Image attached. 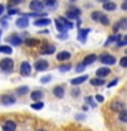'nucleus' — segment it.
<instances>
[{
    "instance_id": "nucleus-11",
    "label": "nucleus",
    "mask_w": 127,
    "mask_h": 131,
    "mask_svg": "<svg viewBox=\"0 0 127 131\" xmlns=\"http://www.w3.org/2000/svg\"><path fill=\"white\" fill-rule=\"evenodd\" d=\"M55 26H56V29H57V31H60V33H66V31L68 30L67 26H66V25L60 20V18H57V19L55 20Z\"/></svg>"
},
{
    "instance_id": "nucleus-3",
    "label": "nucleus",
    "mask_w": 127,
    "mask_h": 131,
    "mask_svg": "<svg viewBox=\"0 0 127 131\" xmlns=\"http://www.w3.org/2000/svg\"><path fill=\"white\" fill-rule=\"evenodd\" d=\"M30 10L33 12H41L44 10V3L40 2V0H33L30 3Z\"/></svg>"
},
{
    "instance_id": "nucleus-38",
    "label": "nucleus",
    "mask_w": 127,
    "mask_h": 131,
    "mask_svg": "<svg viewBox=\"0 0 127 131\" xmlns=\"http://www.w3.org/2000/svg\"><path fill=\"white\" fill-rule=\"evenodd\" d=\"M85 68H86V66L82 63V64H78V67H77L75 70H77V72H81V71H83Z\"/></svg>"
},
{
    "instance_id": "nucleus-21",
    "label": "nucleus",
    "mask_w": 127,
    "mask_h": 131,
    "mask_svg": "<svg viewBox=\"0 0 127 131\" xmlns=\"http://www.w3.org/2000/svg\"><path fill=\"white\" fill-rule=\"evenodd\" d=\"M2 102H3V104H6V105H11V104H14V102H15V98L11 97V96H3L2 97Z\"/></svg>"
},
{
    "instance_id": "nucleus-22",
    "label": "nucleus",
    "mask_w": 127,
    "mask_h": 131,
    "mask_svg": "<svg viewBox=\"0 0 127 131\" xmlns=\"http://www.w3.org/2000/svg\"><path fill=\"white\" fill-rule=\"evenodd\" d=\"M104 10L105 11H115L116 10V4L112 2H107V3H104Z\"/></svg>"
},
{
    "instance_id": "nucleus-19",
    "label": "nucleus",
    "mask_w": 127,
    "mask_h": 131,
    "mask_svg": "<svg viewBox=\"0 0 127 131\" xmlns=\"http://www.w3.org/2000/svg\"><path fill=\"white\" fill-rule=\"evenodd\" d=\"M119 29H123V30H127V19H120L115 26V30H119Z\"/></svg>"
},
{
    "instance_id": "nucleus-24",
    "label": "nucleus",
    "mask_w": 127,
    "mask_h": 131,
    "mask_svg": "<svg viewBox=\"0 0 127 131\" xmlns=\"http://www.w3.org/2000/svg\"><path fill=\"white\" fill-rule=\"evenodd\" d=\"M31 98L34 101H40L41 98H43V93H41L40 90H34V92H31Z\"/></svg>"
},
{
    "instance_id": "nucleus-5",
    "label": "nucleus",
    "mask_w": 127,
    "mask_h": 131,
    "mask_svg": "<svg viewBox=\"0 0 127 131\" xmlns=\"http://www.w3.org/2000/svg\"><path fill=\"white\" fill-rule=\"evenodd\" d=\"M30 71H31L30 64H29L27 61H23V63L20 64V75L27 77V75H30Z\"/></svg>"
},
{
    "instance_id": "nucleus-51",
    "label": "nucleus",
    "mask_w": 127,
    "mask_h": 131,
    "mask_svg": "<svg viewBox=\"0 0 127 131\" xmlns=\"http://www.w3.org/2000/svg\"><path fill=\"white\" fill-rule=\"evenodd\" d=\"M71 2H75V0H71Z\"/></svg>"
},
{
    "instance_id": "nucleus-47",
    "label": "nucleus",
    "mask_w": 127,
    "mask_h": 131,
    "mask_svg": "<svg viewBox=\"0 0 127 131\" xmlns=\"http://www.w3.org/2000/svg\"><path fill=\"white\" fill-rule=\"evenodd\" d=\"M75 117H77V119H83V116H82V115H77Z\"/></svg>"
},
{
    "instance_id": "nucleus-12",
    "label": "nucleus",
    "mask_w": 127,
    "mask_h": 131,
    "mask_svg": "<svg viewBox=\"0 0 127 131\" xmlns=\"http://www.w3.org/2000/svg\"><path fill=\"white\" fill-rule=\"evenodd\" d=\"M7 41H8L10 44L15 45V47H18V45L22 44V40H20V38H19V37L16 36V34H12V36H10V37L7 38Z\"/></svg>"
},
{
    "instance_id": "nucleus-25",
    "label": "nucleus",
    "mask_w": 127,
    "mask_h": 131,
    "mask_svg": "<svg viewBox=\"0 0 127 131\" xmlns=\"http://www.w3.org/2000/svg\"><path fill=\"white\" fill-rule=\"evenodd\" d=\"M90 83H92L93 86H102L105 83V81L102 79V78H94V79L90 81Z\"/></svg>"
},
{
    "instance_id": "nucleus-49",
    "label": "nucleus",
    "mask_w": 127,
    "mask_h": 131,
    "mask_svg": "<svg viewBox=\"0 0 127 131\" xmlns=\"http://www.w3.org/2000/svg\"><path fill=\"white\" fill-rule=\"evenodd\" d=\"M38 131H45V130H38Z\"/></svg>"
},
{
    "instance_id": "nucleus-33",
    "label": "nucleus",
    "mask_w": 127,
    "mask_h": 131,
    "mask_svg": "<svg viewBox=\"0 0 127 131\" xmlns=\"http://www.w3.org/2000/svg\"><path fill=\"white\" fill-rule=\"evenodd\" d=\"M98 22L102 23V25H108V23H109V19L107 18L105 15H101V16H100V19H98Z\"/></svg>"
},
{
    "instance_id": "nucleus-48",
    "label": "nucleus",
    "mask_w": 127,
    "mask_h": 131,
    "mask_svg": "<svg viewBox=\"0 0 127 131\" xmlns=\"http://www.w3.org/2000/svg\"><path fill=\"white\" fill-rule=\"evenodd\" d=\"M97 2H104V3H107L108 0H97Z\"/></svg>"
},
{
    "instance_id": "nucleus-7",
    "label": "nucleus",
    "mask_w": 127,
    "mask_h": 131,
    "mask_svg": "<svg viewBox=\"0 0 127 131\" xmlns=\"http://www.w3.org/2000/svg\"><path fill=\"white\" fill-rule=\"evenodd\" d=\"M34 67H36L37 71H44V70H47V68L49 67V64H48L47 60H43V59H41V60H37V61H36Z\"/></svg>"
},
{
    "instance_id": "nucleus-44",
    "label": "nucleus",
    "mask_w": 127,
    "mask_h": 131,
    "mask_svg": "<svg viewBox=\"0 0 127 131\" xmlns=\"http://www.w3.org/2000/svg\"><path fill=\"white\" fill-rule=\"evenodd\" d=\"M116 83H118V79H115V81H112V82H109V83H108V88H112V86H115Z\"/></svg>"
},
{
    "instance_id": "nucleus-40",
    "label": "nucleus",
    "mask_w": 127,
    "mask_h": 131,
    "mask_svg": "<svg viewBox=\"0 0 127 131\" xmlns=\"http://www.w3.org/2000/svg\"><path fill=\"white\" fill-rule=\"evenodd\" d=\"M44 3L47 4V6H55L56 0H44Z\"/></svg>"
},
{
    "instance_id": "nucleus-26",
    "label": "nucleus",
    "mask_w": 127,
    "mask_h": 131,
    "mask_svg": "<svg viewBox=\"0 0 127 131\" xmlns=\"http://www.w3.org/2000/svg\"><path fill=\"white\" fill-rule=\"evenodd\" d=\"M25 44H26L27 47H36V45L38 44V40L37 38H26L25 40Z\"/></svg>"
},
{
    "instance_id": "nucleus-46",
    "label": "nucleus",
    "mask_w": 127,
    "mask_h": 131,
    "mask_svg": "<svg viewBox=\"0 0 127 131\" xmlns=\"http://www.w3.org/2000/svg\"><path fill=\"white\" fill-rule=\"evenodd\" d=\"M3 11H4V6H3V4H0V15H2Z\"/></svg>"
},
{
    "instance_id": "nucleus-15",
    "label": "nucleus",
    "mask_w": 127,
    "mask_h": 131,
    "mask_svg": "<svg viewBox=\"0 0 127 131\" xmlns=\"http://www.w3.org/2000/svg\"><path fill=\"white\" fill-rule=\"evenodd\" d=\"M88 33H90V29H81V30H79V34H78V40H79L81 42H85Z\"/></svg>"
},
{
    "instance_id": "nucleus-1",
    "label": "nucleus",
    "mask_w": 127,
    "mask_h": 131,
    "mask_svg": "<svg viewBox=\"0 0 127 131\" xmlns=\"http://www.w3.org/2000/svg\"><path fill=\"white\" fill-rule=\"evenodd\" d=\"M0 68L3 70V71L6 72H10L12 68H14V60L10 59V57H6V59H3L0 61Z\"/></svg>"
},
{
    "instance_id": "nucleus-20",
    "label": "nucleus",
    "mask_w": 127,
    "mask_h": 131,
    "mask_svg": "<svg viewBox=\"0 0 127 131\" xmlns=\"http://www.w3.org/2000/svg\"><path fill=\"white\" fill-rule=\"evenodd\" d=\"M96 60H97V56H96V55H93V53H92V55H88V56L85 57V60H83V64H85V66H89V64L94 63Z\"/></svg>"
},
{
    "instance_id": "nucleus-35",
    "label": "nucleus",
    "mask_w": 127,
    "mask_h": 131,
    "mask_svg": "<svg viewBox=\"0 0 127 131\" xmlns=\"http://www.w3.org/2000/svg\"><path fill=\"white\" fill-rule=\"evenodd\" d=\"M101 15H102V14H101V11H94L93 14H92V18H93L94 20H98Z\"/></svg>"
},
{
    "instance_id": "nucleus-43",
    "label": "nucleus",
    "mask_w": 127,
    "mask_h": 131,
    "mask_svg": "<svg viewBox=\"0 0 127 131\" xmlns=\"http://www.w3.org/2000/svg\"><path fill=\"white\" fill-rule=\"evenodd\" d=\"M19 3H20V0H10V6H12V4L16 6V4H19Z\"/></svg>"
},
{
    "instance_id": "nucleus-14",
    "label": "nucleus",
    "mask_w": 127,
    "mask_h": 131,
    "mask_svg": "<svg viewBox=\"0 0 127 131\" xmlns=\"http://www.w3.org/2000/svg\"><path fill=\"white\" fill-rule=\"evenodd\" d=\"M51 23V20L48 18H38L34 20V26H48Z\"/></svg>"
},
{
    "instance_id": "nucleus-29",
    "label": "nucleus",
    "mask_w": 127,
    "mask_h": 131,
    "mask_svg": "<svg viewBox=\"0 0 127 131\" xmlns=\"http://www.w3.org/2000/svg\"><path fill=\"white\" fill-rule=\"evenodd\" d=\"M27 92H29V88H27V86H22V88L16 89V93L20 94V96H22V94H26Z\"/></svg>"
},
{
    "instance_id": "nucleus-36",
    "label": "nucleus",
    "mask_w": 127,
    "mask_h": 131,
    "mask_svg": "<svg viewBox=\"0 0 127 131\" xmlns=\"http://www.w3.org/2000/svg\"><path fill=\"white\" fill-rule=\"evenodd\" d=\"M51 79H52V75H47V77H43L41 78V83H48V82H51Z\"/></svg>"
},
{
    "instance_id": "nucleus-6",
    "label": "nucleus",
    "mask_w": 127,
    "mask_h": 131,
    "mask_svg": "<svg viewBox=\"0 0 127 131\" xmlns=\"http://www.w3.org/2000/svg\"><path fill=\"white\" fill-rule=\"evenodd\" d=\"M111 109L113 111V112H120V111L124 109V104L120 101H118V100H115L111 102Z\"/></svg>"
},
{
    "instance_id": "nucleus-31",
    "label": "nucleus",
    "mask_w": 127,
    "mask_h": 131,
    "mask_svg": "<svg viewBox=\"0 0 127 131\" xmlns=\"http://www.w3.org/2000/svg\"><path fill=\"white\" fill-rule=\"evenodd\" d=\"M116 44H118V47H123V45H127V36H124L123 38H120Z\"/></svg>"
},
{
    "instance_id": "nucleus-4",
    "label": "nucleus",
    "mask_w": 127,
    "mask_h": 131,
    "mask_svg": "<svg viewBox=\"0 0 127 131\" xmlns=\"http://www.w3.org/2000/svg\"><path fill=\"white\" fill-rule=\"evenodd\" d=\"M2 128H3V131H15L16 124H15V122H12V120H6L3 123Z\"/></svg>"
},
{
    "instance_id": "nucleus-45",
    "label": "nucleus",
    "mask_w": 127,
    "mask_h": 131,
    "mask_svg": "<svg viewBox=\"0 0 127 131\" xmlns=\"http://www.w3.org/2000/svg\"><path fill=\"white\" fill-rule=\"evenodd\" d=\"M122 10H127V2H124L122 4Z\"/></svg>"
},
{
    "instance_id": "nucleus-27",
    "label": "nucleus",
    "mask_w": 127,
    "mask_h": 131,
    "mask_svg": "<svg viewBox=\"0 0 127 131\" xmlns=\"http://www.w3.org/2000/svg\"><path fill=\"white\" fill-rule=\"evenodd\" d=\"M119 119H120L122 122L127 123V109H123V111L119 112Z\"/></svg>"
},
{
    "instance_id": "nucleus-13",
    "label": "nucleus",
    "mask_w": 127,
    "mask_h": 131,
    "mask_svg": "<svg viewBox=\"0 0 127 131\" xmlns=\"http://www.w3.org/2000/svg\"><path fill=\"white\" fill-rule=\"evenodd\" d=\"M70 57H71V53L67 52V51H61L56 55V59L60 60V61H64V60H68Z\"/></svg>"
},
{
    "instance_id": "nucleus-9",
    "label": "nucleus",
    "mask_w": 127,
    "mask_h": 131,
    "mask_svg": "<svg viewBox=\"0 0 127 131\" xmlns=\"http://www.w3.org/2000/svg\"><path fill=\"white\" fill-rule=\"evenodd\" d=\"M66 15H67V18H68V19H77V18H79L81 11L78 10V8H70Z\"/></svg>"
},
{
    "instance_id": "nucleus-30",
    "label": "nucleus",
    "mask_w": 127,
    "mask_h": 131,
    "mask_svg": "<svg viewBox=\"0 0 127 131\" xmlns=\"http://www.w3.org/2000/svg\"><path fill=\"white\" fill-rule=\"evenodd\" d=\"M31 108H33V109H43V108H44V104H43L41 101H36L34 104L31 105Z\"/></svg>"
},
{
    "instance_id": "nucleus-34",
    "label": "nucleus",
    "mask_w": 127,
    "mask_h": 131,
    "mask_svg": "<svg viewBox=\"0 0 127 131\" xmlns=\"http://www.w3.org/2000/svg\"><path fill=\"white\" fill-rule=\"evenodd\" d=\"M60 20H61V22H63V23L66 25V26H67V29H72V23H70V22H68V20L66 19V18H63V16H60Z\"/></svg>"
},
{
    "instance_id": "nucleus-42",
    "label": "nucleus",
    "mask_w": 127,
    "mask_h": 131,
    "mask_svg": "<svg viewBox=\"0 0 127 131\" xmlns=\"http://www.w3.org/2000/svg\"><path fill=\"white\" fill-rule=\"evenodd\" d=\"M96 100H97L98 102H102V101H104V97H102L101 94H97V96H96Z\"/></svg>"
},
{
    "instance_id": "nucleus-37",
    "label": "nucleus",
    "mask_w": 127,
    "mask_h": 131,
    "mask_svg": "<svg viewBox=\"0 0 127 131\" xmlns=\"http://www.w3.org/2000/svg\"><path fill=\"white\" fill-rule=\"evenodd\" d=\"M120 66L122 67H127V56H124V57L120 59Z\"/></svg>"
},
{
    "instance_id": "nucleus-39",
    "label": "nucleus",
    "mask_w": 127,
    "mask_h": 131,
    "mask_svg": "<svg viewBox=\"0 0 127 131\" xmlns=\"http://www.w3.org/2000/svg\"><path fill=\"white\" fill-rule=\"evenodd\" d=\"M86 102H88V104H90L92 106H96V102L93 101V98H92V97H86Z\"/></svg>"
},
{
    "instance_id": "nucleus-32",
    "label": "nucleus",
    "mask_w": 127,
    "mask_h": 131,
    "mask_svg": "<svg viewBox=\"0 0 127 131\" xmlns=\"http://www.w3.org/2000/svg\"><path fill=\"white\" fill-rule=\"evenodd\" d=\"M59 70H60V71H63V72L70 71V70H71V66H70V64H61L59 67Z\"/></svg>"
},
{
    "instance_id": "nucleus-50",
    "label": "nucleus",
    "mask_w": 127,
    "mask_h": 131,
    "mask_svg": "<svg viewBox=\"0 0 127 131\" xmlns=\"http://www.w3.org/2000/svg\"><path fill=\"white\" fill-rule=\"evenodd\" d=\"M126 55H127V49H126Z\"/></svg>"
},
{
    "instance_id": "nucleus-41",
    "label": "nucleus",
    "mask_w": 127,
    "mask_h": 131,
    "mask_svg": "<svg viewBox=\"0 0 127 131\" xmlns=\"http://www.w3.org/2000/svg\"><path fill=\"white\" fill-rule=\"evenodd\" d=\"M16 12H18V10H16V8H10V10H8V14L10 15H14V14H16Z\"/></svg>"
},
{
    "instance_id": "nucleus-18",
    "label": "nucleus",
    "mask_w": 127,
    "mask_h": 131,
    "mask_svg": "<svg viewBox=\"0 0 127 131\" xmlns=\"http://www.w3.org/2000/svg\"><path fill=\"white\" fill-rule=\"evenodd\" d=\"M85 81H88V75H82L79 78H74V79H71V85H81V83H83Z\"/></svg>"
},
{
    "instance_id": "nucleus-28",
    "label": "nucleus",
    "mask_w": 127,
    "mask_h": 131,
    "mask_svg": "<svg viewBox=\"0 0 127 131\" xmlns=\"http://www.w3.org/2000/svg\"><path fill=\"white\" fill-rule=\"evenodd\" d=\"M0 52L7 53V55H11L12 49H11V47H8V45H3V47H0Z\"/></svg>"
},
{
    "instance_id": "nucleus-10",
    "label": "nucleus",
    "mask_w": 127,
    "mask_h": 131,
    "mask_svg": "<svg viewBox=\"0 0 127 131\" xmlns=\"http://www.w3.org/2000/svg\"><path fill=\"white\" fill-rule=\"evenodd\" d=\"M41 55H51V53L55 52V47L53 45H49V44H45L43 48H41Z\"/></svg>"
},
{
    "instance_id": "nucleus-52",
    "label": "nucleus",
    "mask_w": 127,
    "mask_h": 131,
    "mask_svg": "<svg viewBox=\"0 0 127 131\" xmlns=\"http://www.w3.org/2000/svg\"><path fill=\"white\" fill-rule=\"evenodd\" d=\"M124 2H127V0H124Z\"/></svg>"
},
{
    "instance_id": "nucleus-2",
    "label": "nucleus",
    "mask_w": 127,
    "mask_h": 131,
    "mask_svg": "<svg viewBox=\"0 0 127 131\" xmlns=\"http://www.w3.org/2000/svg\"><path fill=\"white\" fill-rule=\"evenodd\" d=\"M100 61L102 64H107V66H113L115 63H116V59H115V56H112V55L104 53V55L100 56Z\"/></svg>"
},
{
    "instance_id": "nucleus-8",
    "label": "nucleus",
    "mask_w": 127,
    "mask_h": 131,
    "mask_svg": "<svg viewBox=\"0 0 127 131\" xmlns=\"http://www.w3.org/2000/svg\"><path fill=\"white\" fill-rule=\"evenodd\" d=\"M16 26L20 27V29H25V27H27V25H29V19H27V16L26 15H22L20 18L16 19Z\"/></svg>"
},
{
    "instance_id": "nucleus-23",
    "label": "nucleus",
    "mask_w": 127,
    "mask_h": 131,
    "mask_svg": "<svg viewBox=\"0 0 127 131\" xmlns=\"http://www.w3.org/2000/svg\"><path fill=\"white\" fill-rule=\"evenodd\" d=\"M119 40H120V34H113V36H111L107 40V42L104 45H105V47H108L111 42H115V41H119Z\"/></svg>"
},
{
    "instance_id": "nucleus-16",
    "label": "nucleus",
    "mask_w": 127,
    "mask_h": 131,
    "mask_svg": "<svg viewBox=\"0 0 127 131\" xmlns=\"http://www.w3.org/2000/svg\"><path fill=\"white\" fill-rule=\"evenodd\" d=\"M109 72H111V70L109 68H107V67H101V68H98L97 71H96V75L98 78H101V77H107V75H109Z\"/></svg>"
},
{
    "instance_id": "nucleus-17",
    "label": "nucleus",
    "mask_w": 127,
    "mask_h": 131,
    "mask_svg": "<svg viewBox=\"0 0 127 131\" xmlns=\"http://www.w3.org/2000/svg\"><path fill=\"white\" fill-rule=\"evenodd\" d=\"M53 94L57 97V98H63L64 97V88L63 86H56L53 89Z\"/></svg>"
}]
</instances>
